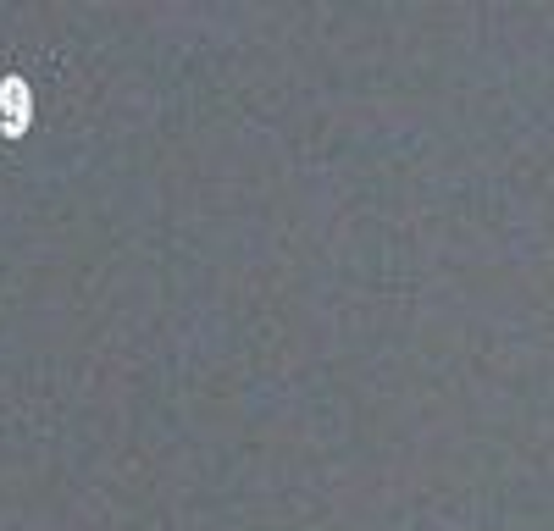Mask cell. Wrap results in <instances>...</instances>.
Wrapping results in <instances>:
<instances>
[{"label":"cell","mask_w":554,"mask_h":531,"mask_svg":"<svg viewBox=\"0 0 554 531\" xmlns=\"http://www.w3.org/2000/svg\"><path fill=\"white\" fill-rule=\"evenodd\" d=\"M28 111H34L28 83L23 78H6V83H0V122H6V133H23L28 128Z\"/></svg>","instance_id":"1"}]
</instances>
